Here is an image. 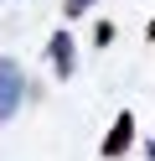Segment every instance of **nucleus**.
Listing matches in <instances>:
<instances>
[{"label":"nucleus","mask_w":155,"mask_h":161,"mask_svg":"<svg viewBox=\"0 0 155 161\" xmlns=\"http://www.w3.org/2000/svg\"><path fill=\"white\" fill-rule=\"evenodd\" d=\"M21 109V68L10 57H0V125Z\"/></svg>","instance_id":"obj_1"},{"label":"nucleus","mask_w":155,"mask_h":161,"mask_svg":"<svg viewBox=\"0 0 155 161\" xmlns=\"http://www.w3.org/2000/svg\"><path fill=\"white\" fill-rule=\"evenodd\" d=\"M129 140H134V114H119L114 119V130H109V140H103V156H124V151H129Z\"/></svg>","instance_id":"obj_2"},{"label":"nucleus","mask_w":155,"mask_h":161,"mask_svg":"<svg viewBox=\"0 0 155 161\" xmlns=\"http://www.w3.org/2000/svg\"><path fill=\"white\" fill-rule=\"evenodd\" d=\"M52 57H57V73L67 78V73H72V36H62V31L52 36Z\"/></svg>","instance_id":"obj_3"},{"label":"nucleus","mask_w":155,"mask_h":161,"mask_svg":"<svg viewBox=\"0 0 155 161\" xmlns=\"http://www.w3.org/2000/svg\"><path fill=\"white\" fill-rule=\"evenodd\" d=\"M88 5H93V0H67L62 11H67V16H83V11H88Z\"/></svg>","instance_id":"obj_4"},{"label":"nucleus","mask_w":155,"mask_h":161,"mask_svg":"<svg viewBox=\"0 0 155 161\" xmlns=\"http://www.w3.org/2000/svg\"><path fill=\"white\" fill-rule=\"evenodd\" d=\"M150 36H155V21H150Z\"/></svg>","instance_id":"obj_5"}]
</instances>
